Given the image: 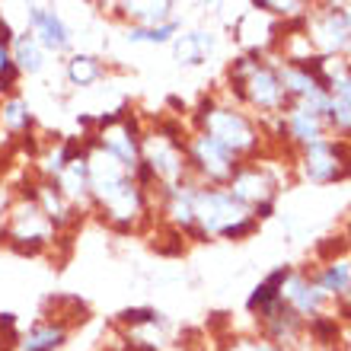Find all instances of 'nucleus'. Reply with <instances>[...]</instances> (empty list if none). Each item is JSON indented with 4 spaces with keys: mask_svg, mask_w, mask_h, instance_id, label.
<instances>
[{
    "mask_svg": "<svg viewBox=\"0 0 351 351\" xmlns=\"http://www.w3.org/2000/svg\"><path fill=\"white\" fill-rule=\"evenodd\" d=\"M185 157H189V169H195L208 182H230L237 176V157L204 131L185 141Z\"/></svg>",
    "mask_w": 351,
    "mask_h": 351,
    "instance_id": "obj_5",
    "label": "nucleus"
},
{
    "mask_svg": "<svg viewBox=\"0 0 351 351\" xmlns=\"http://www.w3.org/2000/svg\"><path fill=\"white\" fill-rule=\"evenodd\" d=\"M32 109H29V102L19 96V93H10L0 99V131L10 134V138H23L32 131Z\"/></svg>",
    "mask_w": 351,
    "mask_h": 351,
    "instance_id": "obj_17",
    "label": "nucleus"
},
{
    "mask_svg": "<svg viewBox=\"0 0 351 351\" xmlns=\"http://www.w3.org/2000/svg\"><path fill=\"white\" fill-rule=\"evenodd\" d=\"M300 7L304 3H256V10H271V13H300Z\"/></svg>",
    "mask_w": 351,
    "mask_h": 351,
    "instance_id": "obj_24",
    "label": "nucleus"
},
{
    "mask_svg": "<svg viewBox=\"0 0 351 351\" xmlns=\"http://www.w3.org/2000/svg\"><path fill=\"white\" fill-rule=\"evenodd\" d=\"M313 42L323 48L326 55H335V51L351 48V19L345 16V10H329L326 16L316 19Z\"/></svg>",
    "mask_w": 351,
    "mask_h": 351,
    "instance_id": "obj_14",
    "label": "nucleus"
},
{
    "mask_svg": "<svg viewBox=\"0 0 351 351\" xmlns=\"http://www.w3.org/2000/svg\"><path fill=\"white\" fill-rule=\"evenodd\" d=\"M287 131H291V138L300 141L304 147H313V144L326 141V119H319L313 112L294 106L291 115H287Z\"/></svg>",
    "mask_w": 351,
    "mask_h": 351,
    "instance_id": "obj_20",
    "label": "nucleus"
},
{
    "mask_svg": "<svg viewBox=\"0 0 351 351\" xmlns=\"http://www.w3.org/2000/svg\"><path fill=\"white\" fill-rule=\"evenodd\" d=\"M0 99H3V90H0Z\"/></svg>",
    "mask_w": 351,
    "mask_h": 351,
    "instance_id": "obj_26",
    "label": "nucleus"
},
{
    "mask_svg": "<svg viewBox=\"0 0 351 351\" xmlns=\"http://www.w3.org/2000/svg\"><path fill=\"white\" fill-rule=\"evenodd\" d=\"M67 339H71V326L42 316L19 335L16 351H61L67 345Z\"/></svg>",
    "mask_w": 351,
    "mask_h": 351,
    "instance_id": "obj_12",
    "label": "nucleus"
},
{
    "mask_svg": "<svg viewBox=\"0 0 351 351\" xmlns=\"http://www.w3.org/2000/svg\"><path fill=\"white\" fill-rule=\"evenodd\" d=\"M256 230L252 211L243 202H237L227 189H204L195 192V237H246Z\"/></svg>",
    "mask_w": 351,
    "mask_h": 351,
    "instance_id": "obj_3",
    "label": "nucleus"
},
{
    "mask_svg": "<svg viewBox=\"0 0 351 351\" xmlns=\"http://www.w3.org/2000/svg\"><path fill=\"white\" fill-rule=\"evenodd\" d=\"M0 240L10 250L23 252V256H38L58 240L55 223L45 217V211L36 204V198L29 195V189L16 192V198L10 202L3 221H0Z\"/></svg>",
    "mask_w": 351,
    "mask_h": 351,
    "instance_id": "obj_2",
    "label": "nucleus"
},
{
    "mask_svg": "<svg viewBox=\"0 0 351 351\" xmlns=\"http://www.w3.org/2000/svg\"><path fill=\"white\" fill-rule=\"evenodd\" d=\"M182 32V23L173 19V23H163V26H128L125 29V42L128 45H173V38Z\"/></svg>",
    "mask_w": 351,
    "mask_h": 351,
    "instance_id": "obj_21",
    "label": "nucleus"
},
{
    "mask_svg": "<svg viewBox=\"0 0 351 351\" xmlns=\"http://www.w3.org/2000/svg\"><path fill=\"white\" fill-rule=\"evenodd\" d=\"M230 351H278V348H271L268 342H250V339H243V342H237Z\"/></svg>",
    "mask_w": 351,
    "mask_h": 351,
    "instance_id": "obj_25",
    "label": "nucleus"
},
{
    "mask_svg": "<svg viewBox=\"0 0 351 351\" xmlns=\"http://www.w3.org/2000/svg\"><path fill=\"white\" fill-rule=\"evenodd\" d=\"M51 182L58 185V192L64 195L74 208L90 211V169H86V150H84V144H80V150L67 160L64 169H61Z\"/></svg>",
    "mask_w": 351,
    "mask_h": 351,
    "instance_id": "obj_10",
    "label": "nucleus"
},
{
    "mask_svg": "<svg viewBox=\"0 0 351 351\" xmlns=\"http://www.w3.org/2000/svg\"><path fill=\"white\" fill-rule=\"evenodd\" d=\"M106 154L125 163L131 173H138L141 167V128L134 125V119H128L125 112H115L109 119H99L96 131L90 134Z\"/></svg>",
    "mask_w": 351,
    "mask_h": 351,
    "instance_id": "obj_4",
    "label": "nucleus"
},
{
    "mask_svg": "<svg viewBox=\"0 0 351 351\" xmlns=\"http://www.w3.org/2000/svg\"><path fill=\"white\" fill-rule=\"evenodd\" d=\"M233 80H237L243 96H246L252 106H259V109H278L281 99H285V86H281L275 71L265 64H252L250 58H243L240 64H237Z\"/></svg>",
    "mask_w": 351,
    "mask_h": 351,
    "instance_id": "obj_7",
    "label": "nucleus"
},
{
    "mask_svg": "<svg viewBox=\"0 0 351 351\" xmlns=\"http://www.w3.org/2000/svg\"><path fill=\"white\" fill-rule=\"evenodd\" d=\"M348 173V163H342V147H332L329 141H319L304 154V176L310 182H332Z\"/></svg>",
    "mask_w": 351,
    "mask_h": 351,
    "instance_id": "obj_11",
    "label": "nucleus"
},
{
    "mask_svg": "<svg viewBox=\"0 0 351 351\" xmlns=\"http://www.w3.org/2000/svg\"><path fill=\"white\" fill-rule=\"evenodd\" d=\"M90 169V211L109 221L115 230H138L147 221L150 198L125 163L106 154L93 138L84 141Z\"/></svg>",
    "mask_w": 351,
    "mask_h": 351,
    "instance_id": "obj_1",
    "label": "nucleus"
},
{
    "mask_svg": "<svg viewBox=\"0 0 351 351\" xmlns=\"http://www.w3.org/2000/svg\"><path fill=\"white\" fill-rule=\"evenodd\" d=\"M316 285L323 287V294H339V297L348 294L351 291V265L348 262H332Z\"/></svg>",
    "mask_w": 351,
    "mask_h": 351,
    "instance_id": "obj_22",
    "label": "nucleus"
},
{
    "mask_svg": "<svg viewBox=\"0 0 351 351\" xmlns=\"http://www.w3.org/2000/svg\"><path fill=\"white\" fill-rule=\"evenodd\" d=\"M326 121H332L339 131H351V102H342V99H335V96H329Z\"/></svg>",
    "mask_w": 351,
    "mask_h": 351,
    "instance_id": "obj_23",
    "label": "nucleus"
},
{
    "mask_svg": "<svg viewBox=\"0 0 351 351\" xmlns=\"http://www.w3.org/2000/svg\"><path fill=\"white\" fill-rule=\"evenodd\" d=\"M217 48V36L208 32V29H192V32H179L173 38V55H176V64L182 67H195L202 64L208 55H214Z\"/></svg>",
    "mask_w": 351,
    "mask_h": 351,
    "instance_id": "obj_16",
    "label": "nucleus"
},
{
    "mask_svg": "<svg viewBox=\"0 0 351 351\" xmlns=\"http://www.w3.org/2000/svg\"><path fill=\"white\" fill-rule=\"evenodd\" d=\"M227 192L237 198V202H243L250 211L265 217L268 211H271V198H275V182L268 179L265 173H259V169H240V173L230 179V189Z\"/></svg>",
    "mask_w": 351,
    "mask_h": 351,
    "instance_id": "obj_9",
    "label": "nucleus"
},
{
    "mask_svg": "<svg viewBox=\"0 0 351 351\" xmlns=\"http://www.w3.org/2000/svg\"><path fill=\"white\" fill-rule=\"evenodd\" d=\"M26 29L36 36V42L45 48L48 55H67L71 45H74V32H71V26L55 7L32 3L26 10Z\"/></svg>",
    "mask_w": 351,
    "mask_h": 351,
    "instance_id": "obj_8",
    "label": "nucleus"
},
{
    "mask_svg": "<svg viewBox=\"0 0 351 351\" xmlns=\"http://www.w3.org/2000/svg\"><path fill=\"white\" fill-rule=\"evenodd\" d=\"M202 131L208 138H214L221 147H227L237 157L243 150H252L256 147V131L240 112L233 109H214L211 102L204 106L202 112Z\"/></svg>",
    "mask_w": 351,
    "mask_h": 351,
    "instance_id": "obj_6",
    "label": "nucleus"
},
{
    "mask_svg": "<svg viewBox=\"0 0 351 351\" xmlns=\"http://www.w3.org/2000/svg\"><path fill=\"white\" fill-rule=\"evenodd\" d=\"M102 74H106L102 61L96 55H86V51H74V55H67V61H64L67 84L77 86V90H90V86H96L102 80Z\"/></svg>",
    "mask_w": 351,
    "mask_h": 351,
    "instance_id": "obj_19",
    "label": "nucleus"
},
{
    "mask_svg": "<svg viewBox=\"0 0 351 351\" xmlns=\"http://www.w3.org/2000/svg\"><path fill=\"white\" fill-rule=\"evenodd\" d=\"M278 297H281V304H287L297 316H316L326 300L323 287L316 285V281H306V278H300V275H287Z\"/></svg>",
    "mask_w": 351,
    "mask_h": 351,
    "instance_id": "obj_13",
    "label": "nucleus"
},
{
    "mask_svg": "<svg viewBox=\"0 0 351 351\" xmlns=\"http://www.w3.org/2000/svg\"><path fill=\"white\" fill-rule=\"evenodd\" d=\"M10 55H13V64H16L19 77H38L48 67V58H51L45 48L36 42V36H32L29 29H23V32L13 36Z\"/></svg>",
    "mask_w": 351,
    "mask_h": 351,
    "instance_id": "obj_15",
    "label": "nucleus"
},
{
    "mask_svg": "<svg viewBox=\"0 0 351 351\" xmlns=\"http://www.w3.org/2000/svg\"><path fill=\"white\" fill-rule=\"evenodd\" d=\"M119 13L128 19V26H163V23H173L176 19V3H167V0H147V3H119Z\"/></svg>",
    "mask_w": 351,
    "mask_h": 351,
    "instance_id": "obj_18",
    "label": "nucleus"
}]
</instances>
